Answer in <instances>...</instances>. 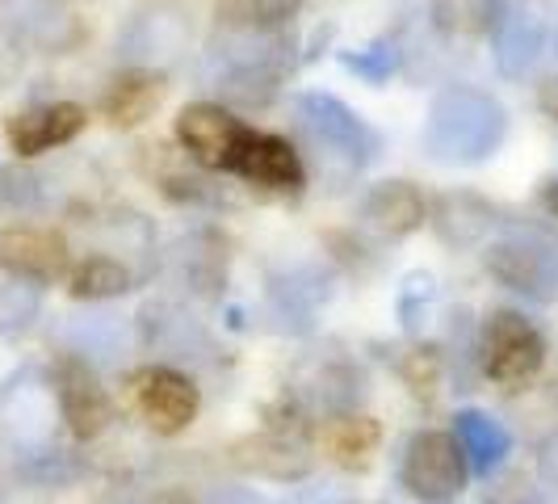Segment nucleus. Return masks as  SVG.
Instances as JSON below:
<instances>
[{
    "label": "nucleus",
    "instance_id": "7ed1b4c3",
    "mask_svg": "<svg viewBox=\"0 0 558 504\" xmlns=\"http://www.w3.org/2000/svg\"><path fill=\"white\" fill-rule=\"evenodd\" d=\"M281 38L278 29H231L227 26L223 43H215V81L231 101L244 106H265L281 81Z\"/></svg>",
    "mask_w": 558,
    "mask_h": 504
},
{
    "label": "nucleus",
    "instance_id": "f257e3e1",
    "mask_svg": "<svg viewBox=\"0 0 558 504\" xmlns=\"http://www.w3.org/2000/svg\"><path fill=\"white\" fill-rule=\"evenodd\" d=\"M508 135V110L492 93L453 84L433 97L424 118V152L437 165H483Z\"/></svg>",
    "mask_w": 558,
    "mask_h": 504
},
{
    "label": "nucleus",
    "instance_id": "473e14b6",
    "mask_svg": "<svg viewBox=\"0 0 558 504\" xmlns=\"http://www.w3.org/2000/svg\"><path fill=\"white\" fill-rule=\"evenodd\" d=\"M97 504H140V501H131V496H101Z\"/></svg>",
    "mask_w": 558,
    "mask_h": 504
},
{
    "label": "nucleus",
    "instance_id": "c756f323",
    "mask_svg": "<svg viewBox=\"0 0 558 504\" xmlns=\"http://www.w3.org/2000/svg\"><path fill=\"white\" fill-rule=\"evenodd\" d=\"M206 504H269L265 496H256L248 488H219Z\"/></svg>",
    "mask_w": 558,
    "mask_h": 504
},
{
    "label": "nucleus",
    "instance_id": "f03ea898",
    "mask_svg": "<svg viewBox=\"0 0 558 504\" xmlns=\"http://www.w3.org/2000/svg\"><path fill=\"white\" fill-rule=\"evenodd\" d=\"M194 43V9L185 0H140L126 22L118 26V59L131 63V72H165L181 63Z\"/></svg>",
    "mask_w": 558,
    "mask_h": 504
},
{
    "label": "nucleus",
    "instance_id": "aec40b11",
    "mask_svg": "<svg viewBox=\"0 0 558 504\" xmlns=\"http://www.w3.org/2000/svg\"><path fill=\"white\" fill-rule=\"evenodd\" d=\"M274 308L278 315H294V328H307L315 308L328 299V278H319L315 269H290L286 278H274Z\"/></svg>",
    "mask_w": 558,
    "mask_h": 504
},
{
    "label": "nucleus",
    "instance_id": "6ab92c4d",
    "mask_svg": "<svg viewBox=\"0 0 558 504\" xmlns=\"http://www.w3.org/2000/svg\"><path fill=\"white\" fill-rule=\"evenodd\" d=\"M235 463L248 467V471H260V476H274V479H303L311 471L303 446H294L290 437H278V433L240 442V446H235Z\"/></svg>",
    "mask_w": 558,
    "mask_h": 504
},
{
    "label": "nucleus",
    "instance_id": "4468645a",
    "mask_svg": "<svg viewBox=\"0 0 558 504\" xmlns=\"http://www.w3.org/2000/svg\"><path fill=\"white\" fill-rule=\"evenodd\" d=\"M235 172L252 181V185H265V190H281V194H299L307 185V168L299 160V152L290 147V140L281 135H265V131H252L248 147L240 156Z\"/></svg>",
    "mask_w": 558,
    "mask_h": 504
},
{
    "label": "nucleus",
    "instance_id": "bb28decb",
    "mask_svg": "<svg viewBox=\"0 0 558 504\" xmlns=\"http://www.w3.org/2000/svg\"><path fill=\"white\" fill-rule=\"evenodd\" d=\"M340 63H344L353 76H362V81L383 84V81H391V72L399 68V47H395V43H374V47H365L357 56L344 51Z\"/></svg>",
    "mask_w": 558,
    "mask_h": 504
},
{
    "label": "nucleus",
    "instance_id": "a878e982",
    "mask_svg": "<svg viewBox=\"0 0 558 504\" xmlns=\"http://www.w3.org/2000/svg\"><path fill=\"white\" fill-rule=\"evenodd\" d=\"M68 336H72V358H106L118 349V324L113 315H84V320H72L68 324Z\"/></svg>",
    "mask_w": 558,
    "mask_h": 504
},
{
    "label": "nucleus",
    "instance_id": "c85d7f7f",
    "mask_svg": "<svg viewBox=\"0 0 558 504\" xmlns=\"http://www.w3.org/2000/svg\"><path fill=\"white\" fill-rule=\"evenodd\" d=\"M537 471H542V479H546L550 488H558V429L542 442V449H537Z\"/></svg>",
    "mask_w": 558,
    "mask_h": 504
},
{
    "label": "nucleus",
    "instance_id": "423d86ee",
    "mask_svg": "<svg viewBox=\"0 0 558 504\" xmlns=\"http://www.w3.org/2000/svg\"><path fill=\"white\" fill-rule=\"evenodd\" d=\"M248 127L231 110L215 106V101H194L177 113V140L194 156L202 168L215 172H235L244 147H248Z\"/></svg>",
    "mask_w": 558,
    "mask_h": 504
},
{
    "label": "nucleus",
    "instance_id": "4be33fe9",
    "mask_svg": "<svg viewBox=\"0 0 558 504\" xmlns=\"http://www.w3.org/2000/svg\"><path fill=\"white\" fill-rule=\"evenodd\" d=\"M437 231L446 236L449 244H466V240H475L487 231L492 224V206L487 202H478L475 194H446L437 202Z\"/></svg>",
    "mask_w": 558,
    "mask_h": 504
},
{
    "label": "nucleus",
    "instance_id": "7c9ffc66",
    "mask_svg": "<svg viewBox=\"0 0 558 504\" xmlns=\"http://www.w3.org/2000/svg\"><path fill=\"white\" fill-rule=\"evenodd\" d=\"M542 206H546V215H550V219H558V181H546V185H542Z\"/></svg>",
    "mask_w": 558,
    "mask_h": 504
},
{
    "label": "nucleus",
    "instance_id": "9b49d317",
    "mask_svg": "<svg viewBox=\"0 0 558 504\" xmlns=\"http://www.w3.org/2000/svg\"><path fill=\"white\" fill-rule=\"evenodd\" d=\"M0 269L22 281H56L68 269V240L51 227H0Z\"/></svg>",
    "mask_w": 558,
    "mask_h": 504
},
{
    "label": "nucleus",
    "instance_id": "b1692460",
    "mask_svg": "<svg viewBox=\"0 0 558 504\" xmlns=\"http://www.w3.org/2000/svg\"><path fill=\"white\" fill-rule=\"evenodd\" d=\"M303 0H219V22L231 29H281Z\"/></svg>",
    "mask_w": 558,
    "mask_h": 504
},
{
    "label": "nucleus",
    "instance_id": "f8f14e48",
    "mask_svg": "<svg viewBox=\"0 0 558 504\" xmlns=\"http://www.w3.org/2000/svg\"><path fill=\"white\" fill-rule=\"evenodd\" d=\"M0 29L29 51H47L59 56L68 51L81 29L72 22V13L59 0H0Z\"/></svg>",
    "mask_w": 558,
    "mask_h": 504
},
{
    "label": "nucleus",
    "instance_id": "2eb2a0df",
    "mask_svg": "<svg viewBox=\"0 0 558 504\" xmlns=\"http://www.w3.org/2000/svg\"><path fill=\"white\" fill-rule=\"evenodd\" d=\"M542 38H546V26L542 17L517 4L496 17V68L508 81H521L525 72H533V63L542 56Z\"/></svg>",
    "mask_w": 558,
    "mask_h": 504
},
{
    "label": "nucleus",
    "instance_id": "393cba45",
    "mask_svg": "<svg viewBox=\"0 0 558 504\" xmlns=\"http://www.w3.org/2000/svg\"><path fill=\"white\" fill-rule=\"evenodd\" d=\"M378 446V424L369 417H340L332 424V449L344 467H362Z\"/></svg>",
    "mask_w": 558,
    "mask_h": 504
},
{
    "label": "nucleus",
    "instance_id": "0eeeda50",
    "mask_svg": "<svg viewBox=\"0 0 558 504\" xmlns=\"http://www.w3.org/2000/svg\"><path fill=\"white\" fill-rule=\"evenodd\" d=\"M299 118H303V127L315 140L324 143V147H332L336 156L353 168L369 165L378 156V147H383L378 131L357 110H349L340 97H332V93H303L299 97Z\"/></svg>",
    "mask_w": 558,
    "mask_h": 504
},
{
    "label": "nucleus",
    "instance_id": "20e7f679",
    "mask_svg": "<svg viewBox=\"0 0 558 504\" xmlns=\"http://www.w3.org/2000/svg\"><path fill=\"white\" fill-rule=\"evenodd\" d=\"M403 492L420 504H449L462 496L466 488V454L458 446L453 433H416L403 449V467H399Z\"/></svg>",
    "mask_w": 558,
    "mask_h": 504
},
{
    "label": "nucleus",
    "instance_id": "ddd939ff",
    "mask_svg": "<svg viewBox=\"0 0 558 504\" xmlns=\"http://www.w3.org/2000/svg\"><path fill=\"white\" fill-rule=\"evenodd\" d=\"M84 122H88V113H84L81 106H72V101H51V106H38V110L13 113V118L4 122V140H9V147H13L22 160H29V156H43V152H51V147L72 143L84 131Z\"/></svg>",
    "mask_w": 558,
    "mask_h": 504
},
{
    "label": "nucleus",
    "instance_id": "2f4dec72",
    "mask_svg": "<svg viewBox=\"0 0 558 504\" xmlns=\"http://www.w3.org/2000/svg\"><path fill=\"white\" fill-rule=\"evenodd\" d=\"M147 504H194V496L181 492V488H165V492H156V501H147Z\"/></svg>",
    "mask_w": 558,
    "mask_h": 504
},
{
    "label": "nucleus",
    "instance_id": "6e6552de",
    "mask_svg": "<svg viewBox=\"0 0 558 504\" xmlns=\"http://www.w3.org/2000/svg\"><path fill=\"white\" fill-rule=\"evenodd\" d=\"M487 274L525 299L550 303L558 295V249L546 240L512 236L487 249Z\"/></svg>",
    "mask_w": 558,
    "mask_h": 504
},
{
    "label": "nucleus",
    "instance_id": "f3484780",
    "mask_svg": "<svg viewBox=\"0 0 558 504\" xmlns=\"http://www.w3.org/2000/svg\"><path fill=\"white\" fill-rule=\"evenodd\" d=\"M365 219L387 236H412L424 224V197L412 181H383L365 197Z\"/></svg>",
    "mask_w": 558,
    "mask_h": 504
},
{
    "label": "nucleus",
    "instance_id": "5701e85b",
    "mask_svg": "<svg viewBox=\"0 0 558 504\" xmlns=\"http://www.w3.org/2000/svg\"><path fill=\"white\" fill-rule=\"evenodd\" d=\"M43 311V286L22 278H9L0 286V336L4 340H22L38 324Z\"/></svg>",
    "mask_w": 558,
    "mask_h": 504
},
{
    "label": "nucleus",
    "instance_id": "dca6fc26",
    "mask_svg": "<svg viewBox=\"0 0 558 504\" xmlns=\"http://www.w3.org/2000/svg\"><path fill=\"white\" fill-rule=\"evenodd\" d=\"M453 437L466 454V463L475 467V476H492L508 458V449H512V437H508V429L500 420L487 417V412H475V408L453 417Z\"/></svg>",
    "mask_w": 558,
    "mask_h": 504
},
{
    "label": "nucleus",
    "instance_id": "412c9836",
    "mask_svg": "<svg viewBox=\"0 0 558 504\" xmlns=\"http://www.w3.org/2000/svg\"><path fill=\"white\" fill-rule=\"evenodd\" d=\"M131 281L135 278H131V269L122 261H113V256H84L81 265L72 269V278H68V290H72V299L97 303V299L126 295Z\"/></svg>",
    "mask_w": 558,
    "mask_h": 504
},
{
    "label": "nucleus",
    "instance_id": "9d476101",
    "mask_svg": "<svg viewBox=\"0 0 558 504\" xmlns=\"http://www.w3.org/2000/svg\"><path fill=\"white\" fill-rule=\"evenodd\" d=\"M135 404H140L143 420L165 433V437H177L181 429H190L197 417V387L172 365H151L135 379Z\"/></svg>",
    "mask_w": 558,
    "mask_h": 504
},
{
    "label": "nucleus",
    "instance_id": "39448f33",
    "mask_svg": "<svg viewBox=\"0 0 558 504\" xmlns=\"http://www.w3.org/2000/svg\"><path fill=\"white\" fill-rule=\"evenodd\" d=\"M483 370L500 387H525L546 365V340L521 311H496L483 324Z\"/></svg>",
    "mask_w": 558,
    "mask_h": 504
},
{
    "label": "nucleus",
    "instance_id": "cd10ccee",
    "mask_svg": "<svg viewBox=\"0 0 558 504\" xmlns=\"http://www.w3.org/2000/svg\"><path fill=\"white\" fill-rule=\"evenodd\" d=\"M428 299H433V281L424 278V274L408 278L403 295H399V311H403V328H408V333H416L420 328V315H424V308H428Z\"/></svg>",
    "mask_w": 558,
    "mask_h": 504
},
{
    "label": "nucleus",
    "instance_id": "a211bd4d",
    "mask_svg": "<svg viewBox=\"0 0 558 504\" xmlns=\"http://www.w3.org/2000/svg\"><path fill=\"white\" fill-rule=\"evenodd\" d=\"M160 97H165V84L156 72H122L106 88L101 110L113 127H140L143 118H151V110L160 106Z\"/></svg>",
    "mask_w": 558,
    "mask_h": 504
},
{
    "label": "nucleus",
    "instance_id": "1a4fd4ad",
    "mask_svg": "<svg viewBox=\"0 0 558 504\" xmlns=\"http://www.w3.org/2000/svg\"><path fill=\"white\" fill-rule=\"evenodd\" d=\"M56 395H59V412H63L76 442H93V437L106 433L113 408L106 387L93 374V365L72 358V353H63L56 362Z\"/></svg>",
    "mask_w": 558,
    "mask_h": 504
}]
</instances>
